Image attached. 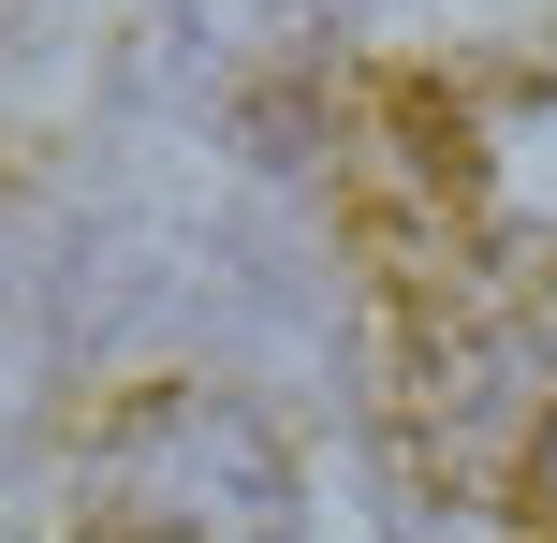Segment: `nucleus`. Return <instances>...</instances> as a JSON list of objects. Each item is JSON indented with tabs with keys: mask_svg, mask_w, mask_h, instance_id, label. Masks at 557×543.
Returning <instances> with one entry per match:
<instances>
[{
	"mask_svg": "<svg viewBox=\"0 0 557 543\" xmlns=\"http://www.w3.org/2000/svg\"><path fill=\"white\" fill-rule=\"evenodd\" d=\"M74 515H88V543H294V456H278L264 411L176 382V397H133L88 441Z\"/></svg>",
	"mask_w": 557,
	"mask_h": 543,
	"instance_id": "1",
	"label": "nucleus"
},
{
	"mask_svg": "<svg viewBox=\"0 0 557 543\" xmlns=\"http://www.w3.org/2000/svg\"><path fill=\"white\" fill-rule=\"evenodd\" d=\"M396 206L484 280L557 264V74L529 88H396Z\"/></svg>",
	"mask_w": 557,
	"mask_h": 543,
	"instance_id": "2",
	"label": "nucleus"
},
{
	"mask_svg": "<svg viewBox=\"0 0 557 543\" xmlns=\"http://www.w3.org/2000/svg\"><path fill=\"white\" fill-rule=\"evenodd\" d=\"M529 529L557 543V427H543V456H529Z\"/></svg>",
	"mask_w": 557,
	"mask_h": 543,
	"instance_id": "3",
	"label": "nucleus"
}]
</instances>
